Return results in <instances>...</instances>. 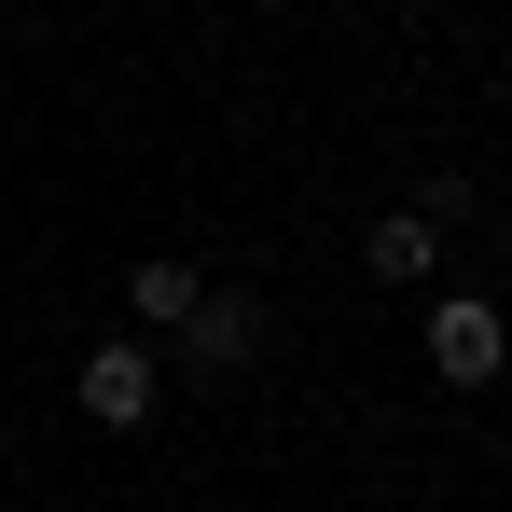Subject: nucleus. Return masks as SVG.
I'll list each match as a JSON object with an SVG mask.
<instances>
[{
	"label": "nucleus",
	"mask_w": 512,
	"mask_h": 512,
	"mask_svg": "<svg viewBox=\"0 0 512 512\" xmlns=\"http://www.w3.org/2000/svg\"><path fill=\"white\" fill-rule=\"evenodd\" d=\"M194 305H208V277H194V263H125V319H139V333H180Z\"/></svg>",
	"instance_id": "5"
},
{
	"label": "nucleus",
	"mask_w": 512,
	"mask_h": 512,
	"mask_svg": "<svg viewBox=\"0 0 512 512\" xmlns=\"http://www.w3.org/2000/svg\"><path fill=\"white\" fill-rule=\"evenodd\" d=\"M429 374H443V388H499L512 374V319L485 291H443V305H429Z\"/></svg>",
	"instance_id": "1"
},
{
	"label": "nucleus",
	"mask_w": 512,
	"mask_h": 512,
	"mask_svg": "<svg viewBox=\"0 0 512 512\" xmlns=\"http://www.w3.org/2000/svg\"><path fill=\"white\" fill-rule=\"evenodd\" d=\"M499 250H512V208H499Z\"/></svg>",
	"instance_id": "6"
},
{
	"label": "nucleus",
	"mask_w": 512,
	"mask_h": 512,
	"mask_svg": "<svg viewBox=\"0 0 512 512\" xmlns=\"http://www.w3.org/2000/svg\"><path fill=\"white\" fill-rule=\"evenodd\" d=\"M70 402H84L97 429H139V416H153V346H139V333L84 346V360H70Z\"/></svg>",
	"instance_id": "2"
},
{
	"label": "nucleus",
	"mask_w": 512,
	"mask_h": 512,
	"mask_svg": "<svg viewBox=\"0 0 512 512\" xmlns=\"http://www.w3.org/2000/svg\"><path fill=\"white\" fill-rule=\"evenodd\" d=\"M194 512H222V499H194Z\"/></svg>",
	"instance_id": "7"
},
{
	"label": "nucleus",
	"mask_w": 512,
	"mask_h": 512,
	"mask_svg": "<svg viewBox=\"0 0 512 512\" xmlns=\"http://www.w3.org/2000/svg\"><path fill=\"white\" fill-rule=\"evenodd\" d=\"M180 333H194V374H250V360H263V305H250V291H208Z\"/></svg>",
	"instance_id": "3"
},
{
	"label": "nucleus",
	"mask_w": 512,
	"mask_h": 512,
	"mask_svg": "<svg viewBox=\"0 0 512 512\" xmlns=\"http://www.w3.org/2000/svg\"><path fill=\"white\" fill-rule=\"evenodd\" d=\"M360 263H374L388 291H429V277H443V222H429V208H388V222L360 236Z\"/></svg>",
	"instance_id": "4"
}]
</instances>
